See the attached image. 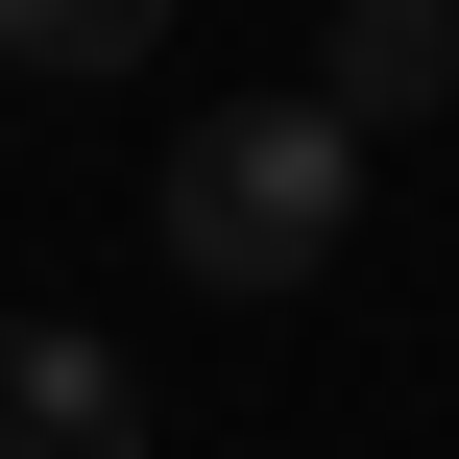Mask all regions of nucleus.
I'll list each match as a JSON object with an SVG mask.
<instances>
[{"instance_id":"obj_4","label":"nucleus","mask_w":459,"mask_h":459,"mask_svg":"<svg viewBox=\"0 0 459 459\" xmlns=\"http://www.w3.org/2000/svg\"><path fill=\"white\" fill-rule=\"evenodd\" d=\"M169 0H0V73H145Z\"/></svg>"},{"instance_id":"obj_1","label":"nucleus","mask_w":459,"mask_h":459,"mask_svg":"<svg viewBox=\"0 0 459 459\" xmlns=\"http://www.w3.org/2000/svg\"><path fill=\"white\" fill-rule=\"evenodd\" d=\"M145 242H169L194 290H315V266L363 242V121H339V97H218V121L169 145Z\"/></svg>"},{"instance_id":"obj_2","label":"nucleus","mask_w":459,"mask_h":459,"mask_svg":"<svg viewBox=\"0 0 459 459\" xmlns=\"http://www.w3.org/2000/svg\"><path fill=\"white\" fill-rule=\"evenodd\" d=\"M0 459H145V363L97 315H0Z\"/></svg>"},{"instance_id":"obj_3","label":"nucleus","mask_w":459,"mask_h":459,"mask_svg":"<svg viewBox=\"0 0 459 459\" xmlns=\"http://www.w3.org/2000/svg\"><path fill=\"white\" fill-rule=\"evenodd\" d=\"M315 97L387 145V121H436L459 97V0H339V48H315Z\"/></svg>"}]
</instances>
